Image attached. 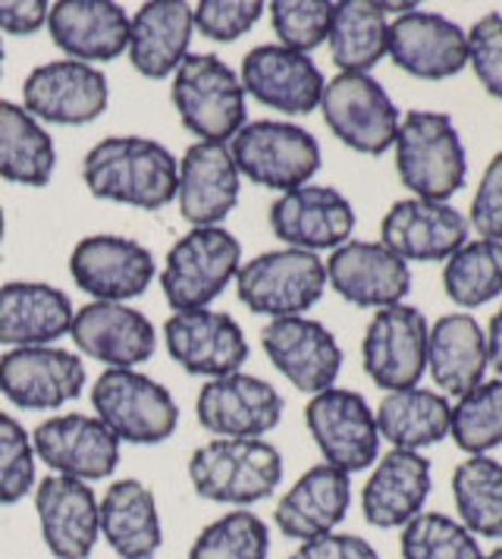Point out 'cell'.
I'll return each instance as SVG.
<instances>
[{
	"instance_id": "obj_30",
	"label": "cell",
	"mask_w": 502,
	"mask_h": 559,
	"mask_svg": "<svg viewBox=\"0 0 502 559\" xmlns=\"http://www.w3.org/2000/svg\"><path fill=\"white\" fill-rule=\"evenodd\" d=\"M195 35L192 7L182 0H148L129 16V60L145 79H167L189 57Z\"/></svg>"
},
{
	"instance_id": "obj_9",
	"label": "cell",
	"mask_w": 502,
	"mask_h": 559,
	"mask_svg": "<svg viewBox=\"0 0 502 559\" xmlns=\"http://www.w3.org/2000/svg\"><path fill=\"white\" fill-rule=\"evenodd\" d=\"M326 129L351 152L380 157L393 148L402 114L386 88L368 73H336L321 95Z\"/></svg>"
},
{
	"instance_id": "obj_46",
	"label": "cell",
	"mask_w": 502,
	"mask_h": 559,
	"mask_svg": "<svg viewBox=\"0 0 502 559\" xmlns=\"http://www.w3.org/2000/svg\"><path fill=\"white\" fill-rule=\"evenodd\" d=\"M468 227L475 229L480 239L502 242V152L490 157L483 167V177L477 182Z\"/></svg>"
},
{
	"instance_id": "obj_19",
	"label": "cell",
	"mask_w": 502,
	"mask_h": 559,
	"mask_svg": "<svg viewBox=\"0 0 502 559\" xmlns=\"http://www.w3.org/2000/svg\"><path fill=\"white\" fill-rule=\"evenodd\" d=\"M261 346L274 368L301 393H324L343 371L336 336L314 318H276L261 331Z\"/></svg>"
},
{
	"instance_id": "obj_3",
	"label": "cell",
	"mask_w": 502,
	"mask_h": 559,
	"mask_svg": "<svg viewBox=\"0 0 502 559\" xmlns=\"http://www.w3.org/2000/svg\"><path fill=\"white\" fill-rule=\"evenodd\" d=\"M189 481L211 503L254 507L283 481V456L261 437H217L192 453Z\"/></svg>"
},
{
	"instance_id": "obj_42",
	"label": "cell",
	"mask_w": 502,
	"mask_h": 559,
	"mask_svg": "<svg viewBox=\"0 0 502 559\" xmlns=\"http://www.w3.org/2000/svg\"><path fill=\"white\" fill-rule=\"evenodd\" d=\"M271 26L283 48L299 53H311L321 48L330 35L333 3L326 0H274L267 3Z\"/></svg>"
},
{
	"instance_id": "obj_18",
	"label": "cell",
	"mask_w": 502,
	"mask_h": 559,
	"mask_svg": "<svg viewBox=\"0 0 502 559\" xmlns=\"http://www.w3.org/2000/svg\"><path fill=\"white\" fill-rule=\"evenodd\" d=\"M271 229L286 249L333 252L351 239L355 207L339 189L308 182L292 192H283L271 204Z\"/></svg>"
},
{
	"instance_id": "obj_51",
	"label": "cell",
	"mask_w": 502,
	"mask_h": 559,
	"mask_svg": "<svg viewBox=\"0 0 502 559\" xmlns=\"http://www.w3.org/2000/svg\"><path fill=\"white\" fill-rule=\"evenodd\" d=\"M3 60H7V51H3V38H0V76H3Z\"/></svg>"
},
{
	"instance_id": "obj_32",
	"label": "cell",
	"mask_w": 502,
	"mask_h": 559,
	"mask_svg": "<svg viewBox=\"0 0 502 559\" xmlns=\"http://www.w3.org/2000/svg\"><path fill=\"white\" fill-rule=\"evenodd\" d=\"M487 361V336L468 311H452L430 324L427 333V371L443 396H465L483 381Z\"/></svg>"
},
{
	"instance_id": "obj_28",
	"label": "cell",
	"mask_w": 502,
	"mask_h": 559,
	"mask_svg": "<svg viewBox=\"0 0 502 559\" xmlns=\"http://www.w3.org/2000/svg\"><path fill=\"white\" fill-rule=\"evenodd\" d=\"M48 32L67 60L107 63L129 45V16L113 0H60L48 13Z\"/></svg>"
},
{
	"instance_id": "obj_29",
	"label": "cell",
	"mask_w": 502,
	"mask_h": 559,
	"mask_svg": "<svg viewBox=\"0 0 502 559\" xmlns=\"http://www.w3.org/2000/svg\"><path fill=\"white\" fill-rule=\"evenodd\" d=\"M73 299L35 280H13L0 286V346L28 349L53 346L73 328Z\"/></svg>"
},
{
	"instance_id": "obj_26",
	"label": "cell",
	"mask_w": 502,
	"mask_h": 559,
	"mask_svg": "<svg viewBox=\"0 0 502 559\" xmlns=\"http://www.w3.org/2000/svg\"><path fill=\"white\" fill-rule=\"evenodd\" d=\"M433 487L430 462L411 450H390L374 462V472L361 487L364 522L380 532L405 528L415 515L425 512Z\"/></svg>"
},
{
	"instance_id": "obj_45",
	"label": "cell",
	"mask_w": 502,
	"mask_h": 559,
	"mask_svg": "<svg viewBox=\"0 0 502 559\" xmlns=\"http://www.w3.org/2000/svg\"><path fill=\"white\" fill-rule=\"evenodd\" d=\"M468 35V67L490 98L502 102V13H483Z\"/></svg>"
},
{
	"instance_id": "obj_5",
	"label": "cell",
	"mask_w": 502,
	"mask_h": 559,
	"mask_svg": "<svg viewBox=\"0 0 502 559\" xmlns=\"http://www.w3.org/2000/svg\"><path fill=\"white\" fill-rule=\"evenodd\" d=\"M92 406L120 443L154 447L170 440L179 425L174 393L135 368H107L92 383Z\"/></svg>"
},
{
	"instance_id": "obj_33",
	"label": "cell",
	"mask_w": 502,
	"mask_h": 559,
	"mask_svg": "<svg viewBox=\"0 0 502 559\" xmlns=\"http://www.w3.org/2000/svg\"><path fill=\"white\" fill-rule=\"evenodd\" d=\"M100 537L120 559H154L164 547V525L154 490L135 478L107 487L100 500Z\"/></svg>"
},
{
	"instance_id": "obj_25",
	"label": "cell",
	"mask_w": 502,
	"mask_h": 559,
	"mask_svg": "<svg viewBox=\"0 0 502 559\" xmlns=\"http://www.w3.org/2000/svg\"><path fill=\"white\" fill-rule=\"evenodd\" d=\"M70 336L79 353L104 368H135L157 349L154 324L125 302H88L75 308Z\"/></svg>"
},
{
	"instance_id": "obj_23",
	"label": "cell",
	"mask_w": 502,
	"mask_h": 559,
	"mask_svg": "<svg viewBox=\"0 0 502 559\" xmlns=\"http://www.w3.org/2000/svg\"><path fill=\"white\" fill-rule=\"evenodd\" d=\"M35 512L53 559H88L100 537V500L92 484L48 475L35 484Z\"/></svg>"
},
{
	"instance_id": "obj_12",
	"label": "cell",
	"mask_w": 502,
	"mask_h": 559,
	"mask_svg": "<svg viewBox=\"0 0 502 559\" xmlns=\"http://www.w3.org/2000/svg\"><path fill=\"white\" fill-rule=\"evenodd\" d=\"M427 318L415 306H390L374 311L364 340H361V361L368 378L393 393L418 386L427 371Z\"/></svg>"
},
{
	"instance_id": "obj_15",
	"label": "cell",
	"mask_w": 502,
	"mask_h": 559,
	"mask_svg": "<svg viewBox=\"0 0 502 559\" xmlns=\"http://www.w3.org/2000/svg\"><path fill=\"white\" fill-rule=\"evenodd\" d=\"M85 361L60 346H28L0 356V393L16 408L53 412L82 396Z\"/></svg>"
},
{
	"instance_id": "obj_48",
	"label": "cell",
	"mask_w": 502,
	"mask_h": 559,
	"mask_svg": "<svg viewBox=\"0 0 502 559\" xmlns=\"http://www.w3.org/2000/svg\"><path fill=\"white\" fill-rule=\"evenodd\" d=\"M50 3L45 0H0V32L7 35H35L48 26Z\"/></svg>"
},
{
	"instance_id": "obj_20",
	"label": "cell",
	"mask_w": 502,
	"mask_h": 559,
	"mask_svg": "<svg viewBox=\"0 0 502 559\" xmlns=\"http://www.w3.org/2000/svg\"><path fill=\"white\" fill-rule=\"evenodd\" d=\"M242 88L254 102L286 117H304L321 107L326 79L308 53L283 45H258L242 60Z\"/></svg>"
},
{
	"instance_id": "obj_47",
	"label": "cell",
	"mask_w": 502,
	"mask_h": 559,
	"mask_svg": "<svg viewBox=\"0 0 502 559\" xmlns=\"http://www.w3.org/2000/svg\"><path fill=\"white\" fill-rule=\"evenodd\" d=\"M289 559H380V554L358 534L333 532L299 544V550Z\"/></svg>"
},
{
	"instance_id": "obj_37",
	"label": "cell",
	"mask_w": 502,
	"mask_h": 559,
	"mask_svg": "<svg viewBox=\"0 0 502 559\" xmlns=\"http://www.w3.org/2000/svg\"><path fill=\"white\" fill-rule=\"evenodd\" d=\"M452 500L458 522L475 537H502V462L468 456L452 468Z\"/></svg>"
},
{
	"instance_id": "obj_40",
	"label": "cell",
	"mask_w": 502,
	"mask_h": 559,
	"mask_svg": "<svg viewBox=\"0 0 502 559\" xmlns=\"http://www.w3.org/2000/svg\"><path fill=\"white\" fill-rule=\"evenodd\" d=\"M271 528L249 509H232L204 525L189 547V559H267Z\"/></svg>"
},
{
	"instance_id": "obj_1",
	"label": "cell",
	"mask_w": 502,
	"mask_h": 559,
	"mask_svg": "<svg viewBox=\"0 0 502 559\" xmlns=\"http://www.w3.org/2000/svg\"><path fill=\"white\" fill-rule=\"evenodd\" d=\"M82 182L100 202L157 211L176 199L179 160L145 135H110L85 154Z\"/></svg>"
},
{
	"instance_id": "obj_34",
	"label": "cell",
	"mask_w": 502,
	"mask_h": 559,
	"mask_svg": "<svg viewBox=\"0 0 502 559\" xmlns=\"http://www.w3.org/2000/svg\"><path fill=\"white\" fill-rule=\"evenodd\" d=\"M380 440H390L393 450H411L421 453L425 447H433L450 437L452 403L425 386L393 390L380 400L374 412Z\"/></svg>"
},
{
	"instance_id": "obj_6",
	"label": "cell",
	"mask_w": 502,
	"mask_h": 559,
	"mask_svg": "<svg viewBox=\"0 0 502 559\" xmlns=\"http://www.w3.org/2000/svg\"><path fill=\"white\" fill-rule=\"evenodd\" d=\"M242 267V246L224 227H192L160 271V289L174 311H199L224 296Z\"/></svg>"
},
{
	"instance_id": "obj_36",
	"label": "cell",
	"mask_w": 502,
	"mask_h": 559,
	"mask_svg": "<svg viewBox=\"0 0 502 559\" xmlns=\"http://www.w3.org/2000/svg\"><path fill=\"white\" fill-rule=\"evenodd\" d=\"M386 32H390V16L383 3H374V0L333 3L326 45L339 73L371 76V70L386 57Z\"/></svg>"
},
{
	"instance_id": "obj_21",
	"label": "cell",
	"mask_w": 502,
	"mask_h": 559,
	"mask_svg": "<svg viewBox=\"0 0 502 559\" xmlns=\"http://www.w3.org/2000/svg\"><path fill=\"white\" fill-rule=\"evenodd\" d=\"M468 217L450 202L399 199L380 221V242L402 261H446L468 242Z\"/></svg>"
},
{
	"instance_id": "obj_49",
	"label": "cell",
	"mask_w": 502,
	"mask_h": 559,
	"mask_svg": "<svg viewBox=\"0 0 502 559\" xmlns=\"http://www.w3.org/2000/svg\"><path fill=\"white\" fill-rule=\"evenodd\" d=\"M483 336H487V361H490V368L502 378V306L500 311H493V318H490Z\"/></svg>"
},
{
	"instance_id": "obj_7",
	"label": "cell",
	"mask_w": 502,
	"mask_h": 559,
	"mask_svg": "<svg viewBox=\"0 0 502 559\" xmlns=\"http://www.w3.org/2000/svg\"><path fill=\"white\" fill-rule=\"evenodd\" d=\"M239 177L274 189L292 192L308 186L321 170V145L304 127L286 120H254L246 123L226 145Z\"/></svg>"
},
{
	"instance_id": "obj_24",
	"label": "cell",
	"mask_w": 502,
	"mask_h": 559,
	"mask_svg": "<svg viewBox=\"0 0 502 559\" xmlns=\"http://www.w3.org/2000/svg\"><path fill=\"white\" fill-rule=\"evenodd\" d=\"M326 283L358 308L399 306L411 289V271L383 242L349 239L324 261Z\"/></svg>"
},
{
	"instance_id": "obj_50",
	"label": "cell",
	"mask_w": 502,
	"mask_h": 559,
	"mask_svg": "<svg viewBox=\"0 0 502 559\" xmlns=\"http://www.w3.org/2000/svg\"><path fill=\"white\" fill-rule=\"evenodd\" d=\"M3 233H7V214H3V207H0V242H3Z\"/></svg>"
},
{
	"instance_id": "obj_14",
	"label": "cell",
	"mask_w": 502,
	"mask_h": 559,
	"mask_svg": "<svg viewBox=\"0 0 502 559\" xmlns=\"http://www.w3.org/2000/svg\"><path fill=\"white\" fill-rule=\"evenodd\" d=\"M32 447L53 475L85 484L110 478L120 465V440L100 418L79 412L45 418L32 433Z\"/></svg>"
},
{
	"instance_id": "obj_8",
	"label": "cell",
	"mask_w": 502,
	"mask_h": 559,
	"mask_svg": "<svg viewBox=\"0 0 502 559\" xmlns=\"http://www.w3.org/2000/svg\"><path fill=\"white\" fill-rule=\"evenodd\" d=\"M326 289V267L314 252L301 249H274L254 254L236 274L239 302L251 314L301 318L321 302Z\"/></svg>"
},
{
	"instance_id": "obj_38",
	"label": "cell",
	"mask_w": 502,
	"mask_h": 559,
	"mask_svg": "<svg viewBox=\"0 0 502 559\" xmlns=\"http://www.w3.org/2000/svg\"><path fill=\"white\" fill-rule=\"evenodd\" d=\"M443 289L458 308H480L502 296V242L475 239L443 261Z\"/></svg>"
},
{
	"instance_id": "obj_10",
	"label": "cell",
	"mask_w": 502,
	"mask_h": 559,
	"mask_svg": "<svg viewBox=\"0 0 502 559\" xmlns=\"http://www.w3.org/2000/svg\"><path fill=\"white\" fill-rule=\"evenodd\" d=\"M304 425L326 465L355 475L380 456V431L368 400L346 386H330L304 406Z\"/></svg>"
},
{
	"instance_id": "obj_2",
	"label": "cell",
	"mask_w": 502,
	"mask_h": 559,
	"mask_svg": "<svg viewBox=\"0 0 502 559\" xmlns=\"http://www.w3.org/2000/svg\"><path fill=\"white\" fill-rule=\"evenodd\" d=\"M396 174L411 199L450 202L468 179V154L450 114L408 110L396 142Z\"/></svg>"
},
{
	"instance_id": "obj_31",
	"label": "cell",
	"mask_w": 502,
	"mask_h": 559,
	"mask_svg": "<svg viewBox=\"0 0 502 559\" xmlns=\"http://www.w3.org/2000/svg\"><path fill=\"white\" fill-rule=\"evenodd\" d=\"M351 507V481L333 465H314L292 484L274 509V522L289 540H314L336 532Z\"/></svg>"
},
{
	"instance_id": "obj_11",
	"label": "cell",
	"mask_w": 502,
	"mask_h": 559,
	"mask_svg": "<svg viewBox=\"0 0 502 559\" xmlns=\"http://www.w3.org/2000/svg\"><path fill=\"white\" fill-rule=\"evenodd\" d=\"M110 104V85L98 67L82 60H50L23 82V107L38 123L85 127Z\"/></svg>"
},
{
	"instance_id": "obj_16",
	"label": "cell",
	"mask_w": 502,
	"mask_h": 559,
	"mask_svg": "<svg viewBox=\"0 0 502 559\" xmlns=\"http://www.w3.org/2000/svg\"><path fill=\"white\" fill-rule=\"evenodd\" d=\"M164 340L182 371L207 381L242 371L249 358V340L226 311H174L164 324Z\"/></svg>"
},
{
	"instance_id": "obj_43",
	"label": "cell",
	"mask_w": 502,
	"mask_h": 559,
	"mask_svg": "<svg viewBox=\"0 0 502 559\" xmlns=\"http://www.w3.org/2000/svg\"><path fill=\"white\" fill-rule=\"evenodd\" d=\"M35 459L28 431L13 415L0 412V507H13L35 490Z\"/></svg>"
},
{
	"instance_id": "obj_17",
	"label": "cell",
	"mask_w": 502,
	"mask_h": 559,
	"mask_svg": "<svg viewBox=\"0 0 502 559\" xmlns=\"http://www.w3.org/2000/svg\"><path fill=\"white\" fill-rule=\"evenodd\" d=\"M386 53L402 73L425 82H443L468 67V35L443 13L411 10L390 23Z\"/></svg>"
},
{
	"instance_id": "obj_4",
	"label": "cell",
	"mask_w": 502,
	"mask_h": 559,
	"mask_svg": "<svg viewBox=\"0 0 502 559\" xmlns=\"http://www.w3.org/2000/svg\"><path fill=\"white\" fill-rule=\"evenodd\" d=\"M170 98L182 127L214 145H229L249 117L242 79L214 53H189L179 63Z\"/></svg>"
},
{
	"instance_id": "obj_41",
	"label": "cell",
	"mask_w": 502,
	"mask_h": 559,
	"mask_svg": "<svg viewBox=\"0 0 502 559\" xmlns=\"http://www.w3.org/2000/svg\"><path fill=\"white\" fill-rule=\"evenodd\" d=\"M402 559H483L477 537L443 512L415 515L399 537Z\"/></svg>"
},
{
	"instance_id": "obj_27",
	"label": "cell",
	"mask_w": 502,
	"mask_h": 559,
	"mask_svg": "<svg viewBox=\"0 0 502 559\" xmlns=\"http://www.w3.org/2000/svg\"><path fill=\"white\" fill-rule=\"evenodd\" d=\"M242 177L226 145L195 142L179 160L176 199L179 211L192 227H220L229 211L239 204Z\"/></svg>"
},
{
	"instance_id": "obj_44",
	"label": "cell",
	"mask_w": 502,
	"mask_h": 559,
	"mask_svg": "<svg viewBox=\"0 0 502 559\" xmlns=\"http://www.w3.org/2000/svg\"><path fill=\"white\" fill-rule=\"evenodd\" d=\"M264 10L267 7L261 0H201L192 7V20L204 38L226 45L258 26Z\"/></svg>"
},
{
	"instance_id": "obj_52",
	"label": "cell",
	"mask_w": 502,
	"mask_h": 559,
	"mask_svg": "<svg viewBox=\"0 0 502 559\" xmlns=\"http://www.w3.org/2000/svg\"><path fill=\"white\" fill-rule=\"evenodd\" d=\"M483 559H502V547H497L493 554H483Z\"/></svg>"
},
{
	"instance_id": "obj_22",
	"label": "cell",
	"mask_w": 502,
	"mask_h": 559,
	"mask_svg": "<svg viewBox=\"0 0 502 559\" xmlns=\"http://www.w3.org/2000/svg\"><path fill=\"white\" fill-rule=\"evenodd\" d=\"M283 408L276 386L242 371L207 381L195 400L199 425L217 437H264L279 425Z\"/></svg>"
},
{
	"instance_id": "obj_13",
	"label": "cell",
	"mask_w": 502,
	"mask_h": 559,
	"mask_svg": "<svg viewBox=\"0 0 502 559\" xmlns=\"http://www.w3.org/2000/svg\"><path fill=\"white\" fill-rule=\"evenodd\" d=\"M154 254L129 236L98 233L75 242L70 274L95 302H129L145 296L154 280Z\"/></svg>"
},
{
	"instance_id": "obj_39",
	"label": "cell",
	"mask_w": 502,
	"mask_h": 559,
	"mask_svg": "<svg viewBox=\"0 0 502 559\" xmlns=\"http://www.w3.org/2000/svg\"><path fill=\"white\" fill-rule=\"evenodd\" d=\"M452 443L468 456L502 447V378L480 381L452 406Z\"/></svg>"
},
{
	"instance_id": "obj_35",
	"label": "cell",
	"mask_w": 502,
	"mask_h": 559,
	"mask_svg": "<svg viewBox=\"0 0 502 559\" xmlns=\"http://www.w3.org/2000/svg\"><path fill=\"white\" fill-rule=\"evenodd\" d=\"M57 170V148L23 104L0 102V179L45 189Z\"/></svg>"
}]
</instances>
